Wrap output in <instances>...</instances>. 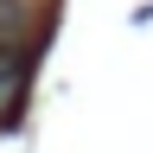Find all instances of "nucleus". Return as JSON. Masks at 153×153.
<instances>
[{
	"label": "nucleus",
	"instance_id": "obj_1",
	"mask_svg": "<svg viewBox=\"0 0 153 153\" xmlns=\"http://www.w3.org/2000/svg\"><path fill=\"white\" fill-rule=\"evenodd\" d=\"M32 45H7L0 51V128L26 108V89H32Z\"/></svg>",
	"mask_w": 153,
	"mask_h": 153
}]
</instances>
